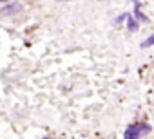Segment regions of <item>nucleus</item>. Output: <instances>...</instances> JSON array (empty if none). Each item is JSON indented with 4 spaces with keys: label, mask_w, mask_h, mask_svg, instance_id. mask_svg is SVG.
Masks as SVG:
<instances>
[{
    "label": "nucleus",
    "mask_w": 154,
    "mask_h": 139,
    "mask_svg": "<svg viewBox=\"0 0 154 139\" xmlns=\"http://www.w3.org/2000/svg\"><path fill=\"white\" fill-rule=\"evenodd\" d=\"M149 132H150V125H147V123H134V125H129L125 128L123 139H140L141 135H147Z\"/></svg>",
    "instance_id": "1"
},
{
    "label": "nucleus",
    "mask_w": 154,
    "mask_h": 139,
    "mask_svg": "<svg viewBox=\"0 0 154 139\" xmlns=\"http://www.w3.org/2000/svg\"><path fill=\"white\" fill-rule=\"evenodd\" d=\"M22 11V4L18 0H11V4H6L4 7H0V15L4 16H15Z\"/></svg>",
    "instance_id": "2"
},
{
    "label": "nucleus",
    "mask_w": 154,
    "mask_h": 139,
    "mask_svg": "<svg viewBox=\"0 0 154 139\" xmlns=\"http://www.w3.org/2000/svg\"><path fill=\"white\" fill-rule=\"evenodd\" d=\"M125 24H127V31H129V33H136V31L140 29V22H138L131 13H129L127 20H125Z\"/></svg>",
    "instance_id": "3"
},
{
    "label": "nucleus",
    "mask_w": 154,
    "mask_h": 139,
    "mask_svg": "<svg viewBox=\"0 0 154 139\" xmlns=\"http://www.w3.org/2000/svg\"><path fill=\"white\" fill-rule=\"evenodd\" d=\"M152 45H154V34H150L149 38H145L140 47H141V49H149V47H152Z\"/></svg>",
    "instance_id": "4"
},
{
    "label": "nucleus",
    "mask_w": 154,
    "mask_h": 139,
    "mask_svg": "<svg viewBox=\"0 0 154 139\" xmlns=\"http://www.w3.org/2000/svg\"><path fill=\"white\" fill-rule=\"evenodd\" d=\"M127 16H129V13H122L120 16H116V20H114V25H120L122 22H125V20H127Z\"/></svg>",
    "instance_id": "5"
},
{
    "label": "nucleus",
    "mask_w": 154,
    "mask_h": 139,
    "mask_svg": "<svg viewBox=\"0 0 154 139\" xmlns=\"http://www.w3.org/2000/svg\"><path fill=\"white\" fill-rule=\"evenodd\" d=\"M2 2H11V0H0V4H2Z\"/></svg>",
    "instance_id": "6"
}]
</instances>
